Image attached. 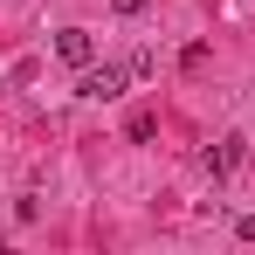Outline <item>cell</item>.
<instances>
[{
  "label": "cell",
  "instance_id": "6da1fadb",
  "mask_svg": "<svg viewBox=\"0 0 255 255\" xmlns=\"http://www.w3.org/2000/svg\"><path fill=\"white\" fill-rule=\"evenodd\" d=\"M125 83H131V62H90L83 76H76V97H90V104H111V97H125Z\"/></svg>",
  "mask_w": 255,
  "mask_h": 255
},
{
  "label": "cell",
  "instance_id": "7a4b0ae2",
  "mask_svg": "<svg viewBox=\"0 0 255 255\" xmlns=\"http://www.w3.org/2000/svg\"><path fill=\"white\" fill-rule=\"evenodd\" d=\"M55 55H62L69 69H90V62H97V42H90V28H62V35H55Z\"/></svg>",
  "mask_w": 255,
  "mask_h": 255
},
{
  "label": "cell",
  "instance_id": "3957f363",
  "mask_svg": "<svg viewBox=\"0 0 255 255\" xmlns=\"http://www.w3.org/2000/svg\"><path fill=\"white\" fill-rule=\"evenodd\" d=\"M242 159H249V138H221V145L207 152V172H214V179H228Z\"/></svg>",
  "mask_w": 255,
  "mask_h": 255
},
{
  "label": "cell",
  "instance_id": "277c9868",
  "mask_svg": "<svg viewBox=\"0 0 255 255\" xmlns=\"http://www.w3.org/2000/svg\"><path fill=\"white\" fill-rule=\"evenodd\" d=\"M111 7H118V14H145L152 0H111Z\"/></svg>",
  "mask_w": 255,
  "mask_h": 255
},
{
  "label": "cell",
  "instance_id": "5b68a950",
  "mask_svg": "<svg viewBox=\"0 0 255 255\" xmlns=\"http://www.w3.org/2000/svg\"><path fill=\"white\" fill-rule=\"evenodd\" d=\"M235 235H242V242H255V214H242V221H235Z\"/></svg>",
  "mask_w": 255,
  "mask_h": 255
}]
</instances>
